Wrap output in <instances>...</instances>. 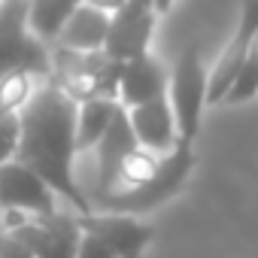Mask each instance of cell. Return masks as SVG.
<instances>
[{"label":"cell","mask_w":258,"mask_h":258,"mask_svg":"<svg viewBox=\"0 0 258 258\" xmlns=\"http://www.w3.org/2000/svg\"><path fill=\"white\" fill-rule=\"evenodd\" d=\"M82 4H88V7H94V10L112 16V13H118V10L124 7V0H82Z\"/></svg>","instance_id":"obj_22"},{"label":"cell","mask_w":258,"mask_h":258,"mask_svg":"<svg viewBox=\"0 0 258 258\" xmlns=\"http://www.w3.org/2000/svg\"><path fill=\"white\" fill-rule=\"evenodd\" d=\"M124 112H127V121H131V131H134L140 149H146L152 155H167L179 143L176 121H173V109L167 103V94L155 97V100H146L140 106H131Z\"/></svg>","instance_id":"obj_12"},{"label":"cell","mask_w":258,"mask_h":258,"mask_svg":"<svg viewBox=\"0 0 258 258\" xmlns=\"http://www.w3.org/2000/svg\"><path fill=\"white\" fill-rule=\"evenodd\" d=\"M19 140H22V118H19V112L0 106V164L16 158Z\"/></svg>","instance_id":"obj_19"},{"label":"cell","mask_w":258,"mask_h":258,"mask_svg":"<svg viewBox=\"0 0 258 258\" xmlns=\"http://www.w3.org/2000/svg\"><path fill=\"white\" fill-rule=\"evenodd\" d=\"M134 149H140V143H137V137L131 131V121H127L124 106H121L115 112V118L109 121V127L103 131V137L94 143V155H97V188H94V198H100V195L115 188L118 167L124 164V158Z\"/></svg>","instance_id":"obj_13"},{"label":"cell","mask_w":258,"mask_h":258,"mask_svg":"<svg viewBox=\"0 0 258 258\" xmlns=\"http://www.w3.org/2000/svg\"><path fill=\"white\" fill-rule=\"evenodd\" d=\"M34 88H37V79L31 73H22L19 70V73L4 76V79H0V106L13 109V112H22V106L31 100Z\"/></svg>","instance_id":"obj_18"},{"label":"cell","mask_w":258,"mask_h":258,"mask_svg":"<svg viewBox=\"0 0 258 258\" xmlns=\"http://www.w3.org/2000/svg\"><path fill=\"white\" fill-rule=\"evenodd\" d=\"M0 213L52 216L58 213V195L31 167L13 158L0 164Z\"/></svg>","instance_id":"obj_9"},{"label":"cell","mask_w":258,"mask_h":258,"mask_svg":"<svg viewBox=\"0 0 258 258\" xmlns=\"http://www.w3.org/2000/svg\"><path fill=\"white\" fill-rule=\"evenodd\" d=\"M195 164H198L195 146L191 143H176L167 155L158 158L152 176H146L140 185L106 191V195L94 198L91 207L106 210V213H127V216H143L149 210H158L185 188L188 176L195 173Z\"/></svg>","instance_id":"obj_2"},{"label":"cell","mask_w":258,"mask_h":258,"mask_svg":"<svg viewBox=\"0 0 258 258\" xmlns=\"http://www.w3.org/2000/svg\"><path fill=\"white\" fill-rule=\"evenodd\" d=\"M255 40H258V0H240V22L231 34L225 52L219 55L213 73H207V103L210 106L225 100V94Z\"/></svg>","instance_id":"obj_10"},{"label":"cell","mask_w":258,"mask_h":258,"mask_svg":"<svg viewBox=\"0 0 258 258\" xmlns=\"http://www.w3.org/2000/svg\"><path fill=\"white\" fill-rule=\"evenodd\" d=\"M0 4H4V0H0Z\"/></svg>","instance_id":"obj_24"},{"label":"cell","mask_w":258,"mask_h":258,"mask_svg":"<svg viewBox=\"0 0 258 258\" xmlns=\"http://www.w3.org/2000/svg\"><path fill=\"white\" fill-rule=\"evenodd\" d=\"M152 7H155V13L161 16V13H167V10L173 7V0H152Z\"/></svg>","instance_id":"obj_23"},{"label":"cell","mask_w":258,"mask_h":258,"mask_svg":"<svg viewBox=\"0 0 258 258\" xmlns=\"http://www.w3.org/2000/svg\"><path fill=\"white\" fill-rule=\"evenodd\" d=\"M121 103L112 97H94V100L76 103V152L94 149V143L103 137V131L109 127Z\"/></svg>","instance_id":"obj_15"},{"label":"cell","mask_w":258,"mask_h":258,"mask_svg":"<svg viewBox=\"0 0 258 258\" xmlns=\"http://www.w3.org/2000/svg\"><path fill=\"white\" fill-rule=\"evenodd\" d=\"M155 7L152 0H124V7L109 16V31L103 40V52L112 61H131L149 52L155 34Z\"/></svg>","instance_id":"obj_8"},{"label":"cell","mask_w":258,"mask_h":258,"mask_svg":"<svg viewBox=\"0 0 258 258\" xmlns=\"http://www.w3.org/2000/svg\"><path fill=\"white\" fill-rule=\"evenodd\" d=\"M167 103L173 109L179 143H191L201 131V115L207 106V67L201 64V52L188 46L173 70L167 73Z\"/></svg>","instance_id":"obj_5"},{"label":"cell","mask_w":258,"mask_h":258,"mask_svg":"<svg viewBox=\"0 0 258 258\" xmlns=\"http://www.w3.org/2000/svg\"><path fill=\"white\" fill-rule=\"evenodd\" d=\"M49 64H52L49 79L73 103L94 100V97L115 100L121 61H112L103 49L100 52H76V49L55 46V49H49Z\"/></svg>","instance_id":"obj_3"},{"label":"cell","mask_w":258,"mask_h":258,"mask_svg":"<svg viewBox=\"0 0 258 258\" xmlns=\"http://www.w3.org/2000/svg\"><path fill=\"white\" fill-rule=\"evenodd\" d=\"M4 231L19 237L34 258H73L82 228L76 213H52V216H25V213H4Z\"/></svg>","instance_id":"obj_6"},{"label":"cell","mask_w":258,"mask_h":258,"mask_svg":"<svg viewBox=\"0 0 258 258\" xmlns=\"http://www.w3.org/2000/svg\"><path fill=\"white\" fill-rule=\"evenodd\" d=\"M106 31H109V16L88 4H79L73 10V16L64 22L55 43L64 49H76V52H100Z\"/></svg>","instance_id":"obj_14"},{"label":"cell","mask_w":258,"mask_h":258,"mask_svg":"<svg viewBox=\"0 0 258 258\" xmlns=\"http://www.w3.org/2000/svg\"><path fill=\"white\" fill-rule=\"evenodd\" d=\"M167 67L152 55H137L131 61H121V73H118V88H115V100L131 109V106H140L146 100H155V97H164L167 94Z\"/></svg>","instance_id":"obj_11"},{"label":"cell","mask_w":258,"mask_h":258,"mask_svg":"<svg viewBox=\"0 0 258 258\" xmlns=\"http://www.w3.org/2000/svg\"><path fill=\"white\" fill-rule=\"evenodd\" d=\"M76 222L85 234H94L115 258H143V252L155 240V225L127 213L91 210V213L76 216Z\"/></svg>","instance_id":"obj_7"},{"label":"cell","mask_w":258,"mask_h":258,"mask_svg":"<svg viewBox=\"0 0 258 258\" xmlns=\"http://www.w3.org/2000/svg\"><path fill=\"white\" fill-rule=\"evenodd\" d=\"M31 73L34 79H49V46L28 31V0L0 4V79L10 73Z\"/></svg>","instance_id":"obj_4"},{"label":"cell","mask_w":258,"mask_h":258,"mask_svg":"<svg viewBox=\"0 0 258 258\" xmlns=\"http://www.w3.org/2000/svg\"><path fill=\"white\" fill-rule=\"evenodd\" d=\"M82 0H28V31L46 46L58 40L64 22Z\"/></svg>","instance_id":"obj_16"},{"label":"cell","mask_w":258,"mask_h":258,"mask_svg":"<svg viewBox=\"0 0 258 258\" xmlns=\"http://www.w3.org/2000/svg\"><path fill=\"white\" fill-rule=\"evenodd\" d=\"M0 258H34V252L19 237H13L10 231L0 228Z\"/></svg>","instance_id":"obj_21"},{"label":"cell","mask_w":258,"mask_h":258,"mask_svg":"<svg viewBox=\"0 0 258 258\" xmlns=\"http://www.w3.org/2000/svg\"><path fill=\"white\" fill-rule=\"evenodd\" d=\"M22 140L16 161L31 167L58 198H64L76 216L91 213V198L79 188L73 161H76V103L52 82L40 79L31 100L19 112Z\"/></svg>","instance_id":"obj_1"},{"label":"cell","mask_w":258,"mask_h":258,"mask_svg":"<svg viewBox=\"0 0 258 258\" xmlns=\"http://www.w3.org/2000/svg\"><path fill=\"white\" fill-rule=\"evenodd\" d=\"M73 258H115L94 234H85L82 231V237H79V246H76V255Z\"/></svg>","instance_id":"obj_20"},{"label":"cell","mask_w":258,"mask_h":258,"mask_svg":"<svg viewBox=\"0 0 258 258\" xmlns=\"http://www.w3.org/2000/svg\"><path fill=\"white\" fill-rule=\"evenodd\" d=\"M255 94H258V40L252 43L249 55L243 58V64H240V70H237V76H234L222 103H246Z\"/></svg>","instance_id":"obj_17"}]
</instances>
